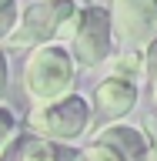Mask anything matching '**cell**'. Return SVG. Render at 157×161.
Instances as JSON below:
<instances>
[{
	"label": "cell",
	"mask_w": 157,
	"mask_h": 161,
	"mask_svg": "<svg viewBox=\"0 0 157 161\" xmlns=\"http://www.w3.org/2000/svg\"><path fill=\"white\" fill-rule=\"evenodd\" d=\"M107 14L114 37L134 50L157 37V0H110Z\"/></svg>",
	"instance_id": "5b68a950"
},
{
	"label": "cell",
	"mask_w": 157,
	"mask_h": 161,
	"mask_svg": "<svg viewBox=\"0 0 157 161\" xmlns=\"http://www.w3.org/2000/svg\"><path fill=\"white\" fill-rule=\"evenodd\" d=\"M17 134H20V121H17V114H13L7 104H0V158H3V151L17 141Z\"/></svg>",
	"instance_id": "30bf717a"
},
{
	"label": "cell",
	"mask_w": 157,
	"mask_h": 161,
	"mask_svg": "<svg viewBox=\"0 0 157 161\" xmlns=\"http://www.w3.org/2000/svg\"><path fill=\"white\" fill-rule=\"evenodd\" d=\"M0 161H64V151H60V144L27 131V134H17V141L3 151Z\"/></svg>",
	"instance_id": "ba28073f"
},
{
	"label": "cell",
	"mask_w": 157,
	"mask_h": 161,
	"mask_svg": "<svg viewBox=\"0 0 157 161\" xmlns=\"http://www.w3.org/2000/svg\"><path fill=\"white\" fill-rule=\"evenodd\" d=\"M67 50L77 67H104L117 54V37L110 27V14L100 3H87L77 14V27L67 40Z\"/></svg>",
	"instance_id": "277c9868"
},
{
	"label": "cell",
	"mask_w": 157,
	"mask_h": 161,
	"mask_svg": "<svg viewBox=\"0 0 157 161\" xmlns=\"http://www.w3.org/2000/svg\"><path fill=\"white\" fill-rule=\"evenodd\" d=\"M90 121H94L90 101L80 97V94H67V97L54 101L47 108H30L27 128L37 138H47L60 148H70L90 131Z\"/></svg>",
	"instance_id": "3957f363"
},
{
	"label": "cell",
	"mask_w": 157,
	"mask_h": 161,
	"mask_svg": "<svg viewBox=\"0 0 157 161\" xmlns=\"http://www.w3.org/2000/svg\"><path fill=\"white\" fill-rule=\"evenodd\" d=\"M10 94V60H7V50H0V104L7 101Z\"/></svg>",
	"instance_id": "5bb4252c"
},
{
	"label": "cell",
	"mask_w": 157,
	"mask_h": 161,
	"mask_svg": "<svg viewBox=\"0 0 157 161\" xmlns=\"http://www.w3.org/2000/svg\"><path fill=\"white\" fill-rule=\"evenodd\" d=\"M80 7L74 0H34L20 10L17 27L7 37L10 50H37L47 44H64L70 40L77 27Z\"/></svg>",
	"instance_id": "7a4b0ae2"
},
{
	"label": "cell",
	"mask_w": 157,
	"mask_h": 161,
	"mask_svg": "<svg viewBox=\"0 0 157 161\" xmlns=\"http://www.w3.org/2000/svg\"><path fill=\"white\" fill-rule=\"evenodd\" d=\"M70 161H120V158L107 148V144H100V141H90L87 148L74 151V158H70Z\"/></svg>",
	"instance_id": "8fae6325"
},
{
	"label": "cell",
	"mask_w": 157,
	"mask_h": 161,
	"mask_svg": "<svg viewBox=\"0 0 157 161\" xmlns=\"http://www.w3.org/2000/svg\"><path fill=\"white\" fill-rule=\"evenodd\" d=\"M147 161H157V151H150V154H147Z\"/></svg>",
	"instance_id": "e0dca14e"
},
{
	"label": "cell",
	"mask_w": 157,
	"mask_h": 161,
	"mask_svg": "<svg viewBox=\"0 0 157 161\" xmlns=\"http://www.w3.org/2000/svg\"><path fill=\"white\" fill-rule=\"evenodd\" d=\"M144 67H147V80L150 87H157V37L144 47Z\"/></svg>",
	"instance_id": "4fadbf2b"
},
{
	"label": "cell",
	"mask_w": 157,
	"mask_h": 161,
	"mask_svg": "<svg viewBox=\"0 0 157 161\" xmlns=\"http://www.w3.org/2000/svg\"><path fill=\"white\" fill-rule=\"evenodd\" d=\"M20 84L34 108H47L54 101L74 94L77 64L70 57L67 44H47V47L27 50L24 67H20Z\"/></svg>",
	"instance_id": "6da1fadb"
},
{
	"label": "cell",
	"mask_w": 157,
	"mask_h": 161,
	"mask_svg": "<svg viewBox=\"0 0 157 161\" xmlns=\"http://www.w3.org/2000/svg\"><path fill=\"white\" fill-rule=\"evenodd\" d=\"M144 138H147V148L157 151V114H147V118H144Z\"/></svg>",
	"instance_id": "9a60e30c"
},
{
	"label": "cell",
	"mask_w": 157,
	"mask_h": 161,
	"mask_svg": "<svg viewBox=\"0 0 157 161\" xmlns=\"http://www.w3.org/2000/svg\"><path fill=\"white\" fill-rule=\"evenodd\" d=\"M17 17H20V3L17 0H0V40H7L17 27Z\"/></svg>",
	"instance_id": "7c38bea8"
},
{
	"label": "cell",
	"mask_w": 157,
	"mask_h": 161,
	"mask_svg": "<svg viewBox=\"0 0 157 161\" xmlns=\"http://www.w3.org/2000/svg\"><path fill=\"white\" fill-rule=\"evenodd\" d=\"M137 97H140V87L134 80H124V77H100L90 91V111H97L100 118L114 124V121H124L130 111L137 108Z\"/></svg>",
	"instance_id": "8992f818"
},
{
	"label": "cell",
	"mask_w": 157,
	"mask_h": 161,
	"mask_svg": "<svg viewBox=\"0 0 157 161\" xmlns=\"http://www.w3.org/2000/svg\"><path fill=\"white\" fill-rule=\"evenodd\" d=\"M107 74L114 77H124V80H134L140 87V80H147V67H144V50H124V54H114L107 60Z\"/></svg>",
	"instance_id": "9c48e42d"
},
{
	"label": "cell",
	"mask_w": 157,
	"mask_h": 161,
	"mask_svg": "<svg viewBox=\"0 0 157 161\" xmlns=\"http://www.w3.org/2000/svg\"><path fill=\"white\" fill-rule=\"evenodd\" d=\"M94 141L107 144L120 161H147L150 148H147V138L144 131L134 128V124H124V121H114V124H104V128L94 134Z\"/></svg>",
	"instance_id": "52a82bcc"
},
{
	"label": "cell",
	"mask_w": 157,
	"mask_h": 161,
	"mask_svg": "<svg viewBox=\"0 0 157 161\" xmlns=\"http://www.w3.org/2000/svg\"><path fill=\"white\" fill-rule=\"evenodd\" d=\"M150 97H154V108H157V87H150ZM157 114V111H154Z\"/></svg>",
	"instance_id": "2e32d148"
}]
</instances>
